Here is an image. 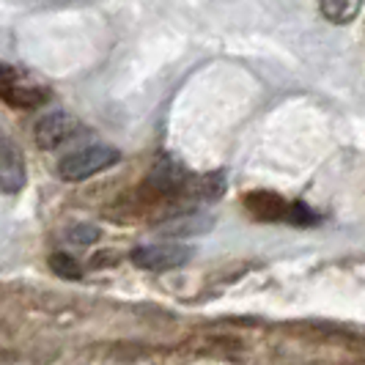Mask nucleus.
<instances>
[{
	"label": "nucleus",
	"instance_id": "nucleus-13",
	"mask_svg": "<svg viewBox=\"0 0 365 365\" xmlns=\"http://www.w3.org/2000/svg\"><path fill=\"white\" fill-rule=\"evenodd\" d=\"M11 80H14V69L6 66V63H0V86H6V83H11Z\"/></svg>",
	"mask_w": 365,
	"mask_h": 365
},
{
	"label": "nucleus",
	"instance_id": "nucleus-3",
	"mask_svg": "<svg viewBox=\"0 0 365 365\" xmlns=\"http://www.w3.org/2000/svg\"><path fill=\"white\" fill-rule=\"evenodd\" d=\"M28 184V168L19 146L0 132V192L6 195H17Z\"/></svg>",
	"mask_w": 365,
	"mask_h": 365
},
{
	"label": "nucleus",
	"instance_id": "nucleus-10",
	"mask_svg": "<svg viewBox=\"0 0 365 365\" xmlns=\"http://www.w3.org/2000/svg\"><path fill=\"white\" fill-rule=\"evenodd\" d=\"M47 264H50V269H53L58 277H63V280H80L83 277V264L72 258L69 253H53V256L47 258Z\"/></svg>",
	"mask_w": 365,
	"mask_h": 365
},
{
	"label": "nucleus",
	"instance_id": "nucleus-12",
	"mask_svg": "<svg viewBox=\"0 0 365 365\" xmlns=\"http://www.w3.org/2000/svg\"><path fill=\"white\" fill-rule=\"evenodd\" d=\"M286 222H292V225H313V222H316V215H313L305 203L297 201V203H292L289 220H286Z\"/></svg>",
	"mask_w": 365,
	"mask_h": 365
},
{
	"label": "nucleus",
	"instance_id": "nucleus-7",
	"mask_svg": "<svg viewBox=\"0 0 365 365\" xmlns=\"http://www.w3.org/2000/svg\"><path fill=\"white\" fill-rule=\"evenodd\" d=\"M187 182V173H184V168L173 163V160H160V163L154 165V170H151V184L157 187V190H163V192H170V190H179L184 187Z\"/></svg>",
	"mask_w": 365,
	"mask_h": 365
},
{
	"label": "nucleus",
	"instance_id": "nucleus-1",
	"mask_svg": "<svg viewBox=\"0 0 365 365\" xmlns=\"http://www.w3.org/2000/svg\"><path fill=\"white\" fill-rule=\"evenodd\" d=\"M121 163V151L113 146H86L80 151L66 154L58 163V176L63 182H86L96 173L108 170L113 165Z\"/></svg>",
	"mask_w": 365,
	"mask_h": 365
},
{
	"label": "nucleus",
	"instance_id": "nucleus-5",
	"mask_svg": "<svg viewBox=\"0 0 365 365\" xmlns=\"http://www.w3.org/2000/svg\"><path fill=\"white\" fill-rule=\"evenodd\" d=\"M245 206L247 212L256 220L264 222H274V220H289V209L292 203L286 201L283 195H277L272 190H253L245 195Z\"/></svg>",
	"mask_w": 365,
	"mask_h": 365
},
{
	"label": "nucleus",
	"instance_id": "nucleus-4",
	"mask_svg": "<svg viewBox=\"0 0 365 365\" xmlns=\"http://www.w3.org/2000/svg\"><path fill=\"white\" fill-rule=\"evenodd\" d=\"M77 118L63 113V110H55L50 115H44L36 124V132H34V140L41 151H53V148L63 146L69 138L77 135Z\"/></svg>",
	"mask_w": 365,
	"mask_h": 365
},
{
	"label": "nucleus",
	"instance_id": "nucleus-6",
	"mask_svg": "<svg viewBox=\"0 0 365 365\" xmlns=\"http://www.w3.org/2000/svg\"><path fill=\"white\" fill-rule=\"evenodd\" d=\"M0 99L11 108L19 110H34L41 108L47 99H50V91L47 88H38V86H17V83H6L0 88Z\"/></svg>",
	"mask_w": 365,
	"mask_h": 365
},
{
	"label": "nucleus",
	"instance_id": "nucleus-11",
	"mask_svg": "<svg viewBox=\"0 0 365 365\" xmlns=\"http://www.w3.org/2000/svg\"><path fill=\"white\" fill-rule=\"evenodd\" d=\"M102 237V231L91 225V222H83V225H74L72 231H69V239H72L74 245H93L96 239Z\"/></svg>",
	"mask_w": 365,
	"mask_h": 365
},
{
	"label": "nucleus",
	"instance_id": "nucleus-9",
	"mask_svg": "<svg viewBox=\"0 0 365 365\" xmlns=\"http://www.w3.org/2000/svg\"><path fill=\"white\" fill-rule=\"evenodd\" d=\"M360 9H363V0H322V14L332 25H349L360 14Z\"/></svg>",
	"mask_w": 365,
	"mask_h": 365
},
{
	"label": "nucleus",
	"instance_id": "nucleus-8",
	"mask_svg": "<svg viewBox=\"0 0 365 365\" xmlns=\"http://www.w3.org/2000/svg\"><path fill=\"white\" fill-rule=\"evenodd\" d=\"M212 228V220H203L198 215H184V217H176L173 222H165L160 225V234L170 239H182V237H195V234H203Z\"/></svg>",
	"mask_w": 365,
	"mask_h": 365
},
{
	"label": "nucleus",
	"instance_id": "nucleus-2",
	"mask_svg": "<svg viewBox=\"0 0 365 365\" xmlns=\"http://www.w3.org/2000/svg\"><path fill=\"white\" fill-rule=\"evenodd\" d=\"M195 256V250L190 245L182 242H157V245H143V247H135L132 250V264L148 269V272H168V269H176L184 267L190 258Z\"/></svg>",
	"mask_w": 365,
	"mask_h": 365
}]
</instances>
